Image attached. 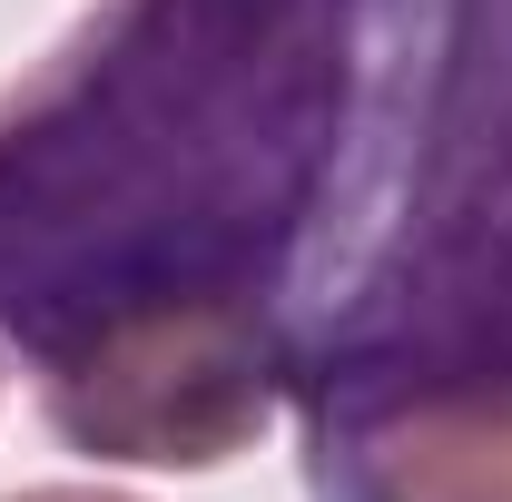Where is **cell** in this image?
Listing matches in <instances>:
<instances>
[{
    "label": "cell",
    "instance_id": "3",
    "mask_svg": "<svg viewBox=\"0 0 512 502\" xmlns=\"http://www.w3.org/2000/svg\"><path fill=\"white\" fill-rule=\"evenodd\" d=\"M10 502H128V493H99V483H40V493H10Z\"/></svg>",
    "mask_w": 512,
    "mask_h": 502
},
{
    "label": "cell",
    "instance_id": "2",
    "mask_svg": "<svg viewBox=\"0 0 512 502\" xmlns=\"http://www.w3.org/2000/svg\"><path fill=\"white\" fill-rule=\"evenodd\" d=\"M325 502H512V375L424 384L325 414L316 434Z\"/></svg>",
    "mask_w": 512,
    "mask_h": 502
},
{
    "label": "cell",
    "instance_id": "1",
    "mask_svg": "<svg viewBox=\"0 0 512 502\" xmlns=\"http://www.w3.org/2000/svg\"><path fill=\"white\" fill-rule=\"evenodd\" d=\"M286 394L276 315L247 286H148L40 335V414L79 453L207 473Z\"/></svg>",
    "mask_w": 512,
    "mask_h": 502
}]
</instances>
